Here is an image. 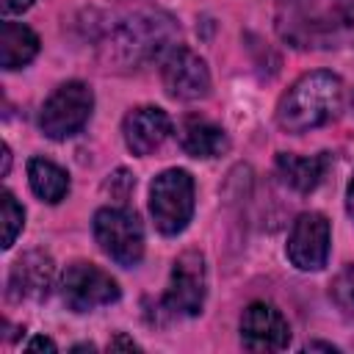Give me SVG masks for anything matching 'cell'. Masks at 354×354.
<instances>
[{"instance_id": "10", "label": "cell", "mask_w": 354, "mask_h": 354, "mask_svg": "<svg viewBox=\"0 0 354 354\" xmlns=\"http://www.w3.org/2000/svg\"><path fill=\"white\" fill-rule=\"evenodd\" d=\"M163 86L177 100H202L210 91V72L205 61L188 47H174L160 69Z\"/></svg>"}, {"instance_id": "21", "label": "cell", "mask_w": 354, "mask_h": 354, "mask_svg": "<svg viewBox=\"0 0 354 354\" xmlns=\"http://www.w3.org/2000/svg\"><path fill=\"white\" fill-rule=\"evenodd\" d=\"M28 348H47V351H55V343L50 337H36L28 343Z\"/></svg>"}, {"instance_id": "19", "label": "cell", "mask_w": 354, "mask_h": 354, "mask_svg": "<svg viewBox=\"0 0 354 354\" xmlns=\"http://www.w3.org/2000/svg\"><path fill=\"white\" fill-rule=\"evenodd\" d=\"M332 296L340 304V310L354 313V266H348L332 285Z\"/></svg>"}, {"instance_id": "2", "label": "cell", "mask_w": 354, "mask_h": 354, "mask_svg": "<svg viewBox=\"0 0 354 354\" xmlns=\"http://www.w3.org/2000/svg\"><path fill=\"white\" fill-rule=\"evenodd\" d=\"M340 77L332 72L301 75L279 100L277 122L288 133H307L326 124L340 108Z\"/></svg>"}, {"instance_id": "20", "label": "cell", "mask_w": 354, "mask_h": 354, "mask_svg": "<svg viewBox=\"0 0 354 354\" xmlns=\"http://www.w3.org/2000/svg\"><path fill=\"white\" fill-rule=\"evenodd\" d=\"M30 3H33V0H0V8H3V14H19V11H25Z\"/></svg>"}, {"instance_id": "17", "label": "cell", "mask_w": 354, "mask_h": 354, "mask_svg": "<svg viewBox=\"0 0 354 354\" xmlns=\"http://www.w3.org/2000/svg\"><path fill=\"white\" fill-rule=\"evenodd\" d=\"M28 180H30V188L39 199L55 205L66 196L69 191V177L61 166H55L53 160H44V158H30L28 160Z\"/></svg>"}, {"instance_id": "14", "label": "cell", "mask_w": 354, "mask_h": 354, "mask_svg": "<svg viewBox=\"0 0 354 354\" xmlns=\"http://www.w3.org/2000/svg\"><path fill=\"white\" fill-rule=\"evenodd\" d=\"M180 147L191 158H218L227 152L230 141L218 124H210L205 119H185L180 127Z\"/></svg>"}, {"instance_id": "18", "label": "cell", "mask_w": 354, "mask_h": 354, "mask_svg": "<svg viewBox=\"0 0 354 354\" xmlns=\"http://www.w3.org/2000/svg\"><path fill=\"white\" fill-rule=\"evenodd\" d=\"M0 205H3V249H8L17 241L22 224H25V213H22V207L17 205V199L8 191L0 196Z\"/></svg>"}, {"instance_id": "11", "label": "cell", "mask_w": 354, "mask_h": 354, "mask_svg": "<svg viewBox=\"0 0 354 354\" xmlns=\"http://www.w3.org/2000/svg\"><path fill=\"white\" fill-rule=\"evenodd\" d=\"M241 340L249 351H279L290 343V326L274 304L254 301L243 310Z\"/></svg>"}, {"instance_id": "23", "label": "cell", "mask_w": 354, "mask_h": 354, "mask_svg": "<svg viewBox=\"0 0 354 354\" xmlns=\"http://www.w3.org/2000/svg\"><path fill=\"white\" fill-rule=\"evenodd\" d=\"M119 346H124V348H138L133 340H124V337H116V340H111V346H108V348H119Z\"/></svg>"}, {"instance_id": "8", "label": "cell", "mask_w": 354, "mask_h": 354, "mask_svg": "<svg viewBox=\"0 0 354 354\" xmlns=\"http://www.w3.org/2000/svg\"><path fill=\"white\" fill-rule=\"evenodd\" d=\"M205 260L199 252H183L174 266L163 293V310L171 315H196L205 304Z\"/></svg>"}, {"instance_id": "13", "label": "cell", "mask_w": 354, "mask_h": 354, "mask_svg": "<svg viewBox=\"0 0 354 354\" xmlns=\"http://www.w3.org/2000/svg\"><path fill=\"white\" fill-rule=\"evenodd\" d=\"M124 144L133 155H152L171 133V119L155 105H141L124 116Z\"/></svg>"}, {"instance_id": "6", "label": "cell", "mask_w": 354, "mask_h": 354, "mask_svg": "<svg viewBox=\"0 0 354 354\" xmlns=\"http://www.w3.org/2000/svg\"><path fill=\"white\" fill-rule=\"evenodd\" d=\"M94 238L100 249L119 266H136L144 254V230L133 210L102 207L94 216Z\"/></svg>"}, {"instance_id": "4", "label": "cell", "mask_w": 354, "mask_h": 354, "mask_svg": "<svg viewBox=\"0 0 354 354\" xmlns=\"http://www.w3.org/2000/svg\"><path fill=\"white\" fill-rule=\"evenodd\" d=\"M149 213L163 235H177L185 230L194 213V180L183 169H169L152 180Z\"/></svg>"}, {"instance_id": "7", "label": "cell", "mask_w": 354, "mask_h": 354, "mask_svg": "<svg viewBox=\"0 0 354 354\" xmlns=\"http://www.w3.org/2000/svg\"><path fill=\"white\" fill-rule=\"evenodd\" d=\"M61 296H64L66 307H72L75 313H88V310L116 301L119 285L108 271H102L91 263H72L64 271Z\"/></svg>"}, {"instance_id": "15", "label": "cell", "mask_w": 354, "mask_h": 354, "mask_svg": "<svg viewBox=\"0 0 354 354\" xmlns=\"http://www.w3.org/2000/svg\"><path fill=\"white\" fill-rule=\"evenodd\" d=\"M39 53V36L22 22L0 25V66L19 69Z\"/></svg>"}, {"instance_id": "9", "label": "cell", "mask_w": 354, "mask_h": 354, "mask_svg": "<svg viewBox=\"0 0 354 354\" xmlns=\"http://www.w3.org/2000/svg\"><path fill=\"white\" fill-rule=\"evenodd\" d=\"M288 257L301 271H318L329 257V221L321 213H301L288 238Z\"/></svg>"}, {"instance_id": "22", "label": "cell", "mask_w": 354, "mask_h": 354, "mask_svg": "<svg viewBox=\"0 0 354 354\" xmlns=\"http://www.w3.org/2000/svg\"><path fill=\"white\" fill-rule=\"evenodd\" d=\"M346 207H348V216L354 218V174H351L348 188H346Z\"/></svg>"}, {"instance_id": "12", "label": "cell", "mask_w": 354, "mask_h": 354, "mask_svg": "<svg viewBox=\"0 0 354 354\" xmlns=\"http://www.w3.org/2000/svg\"><path fill=\"white\" fill-rule=\"evenodd\" d=\"M53 260L44 252H28L22 254L8 277V296L14 301H41L53 288Z\"/></svg>"}, {"instance_id": "16", "label": "cell", "mask_w": 354, "mask_h": 354, "mask_svg": "<svg viewBox=\"0 0 354 354\" xmlns=\"http://www.w3.org/2000/svg\"><path fill=\"white\" fill-rule=\"evenodd\" d=\"M326 163H329L326 155H313V158H299V155H285V152L277 155L279 177L299 194H310L318 188V183L326 174Z\"/></svg>"}, {"instance_id": "5", "label": "cell", "mask_w": 354, "mask_h": 354, "mask_svg": "<svg viewBox=\"0 0 354 354\" xmlns=\"http://www.w3.org/2000/svg\"><path fill=\"white\" fill-rule=\"evenodd\" d=\"M91 105H94V94L86 83L80 80H69L64 86H58L47 102L41 105L39 113V127L47 138L61 141L75 136L91 116Z\"/></svg>"}, {"instance_id": "3", "label": "cell", "mask_w": 354, "mask_h": 354, "mask_svg": "<svg viewBox=\"0 0 354 354\" xmlns=\"http://www.w3.org/2000/svg\"><path fill=\"white\" fill-rule=\"evenodd\" d=\"M171 39H174L171 19L158 14H138L113 30L108 41V58L124 66H138L152 55H158Z\"/></svg>"}, {"instance_id": "24", "label": "cell", "mask_w": 354, "mask_h": 354, "mask_svg": "<svg viewBox=\"0 0 354 354\" xmlns=\"http://www.w3.org/2000/svg\"><path fill=\"white\" fill-rule=\"evenodd\" d=\"M307 348H326V351H335V346H329V343H307Z\"/></svg>"}, {"instance_id": "1", "label": "cell", "mask_w": 354, "mask_h": 354, "mask_svg": "<svg viewBox=\"0 0 354 354\" xmlns=\"http://www.w3.org/2000/svg\"><path fill=\"white\" fill-rule=\"evenodd\" d=\"M277 30L293 47L354 41V0H277Z\"/></svg>"}]
</instances>
